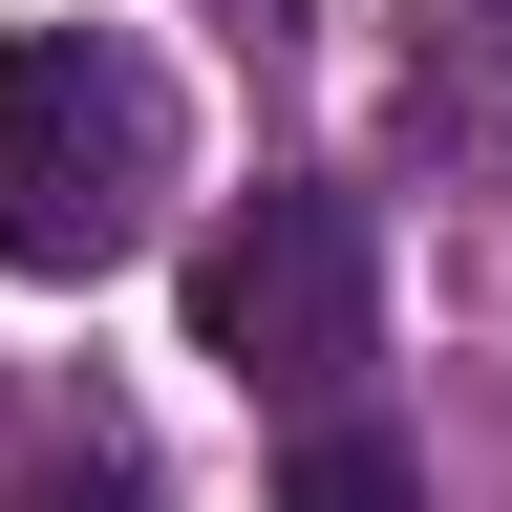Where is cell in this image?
Wrapping results in <instances>:
<instances>
[{
	"label": "cell",
	"instance_id": "cell-2",
	"mask_svg": "<svg viewBox=\"0 0 512 512\" xmlns=\"http://www.w3.org/2000/svg\"><path fill=\"white\" fill-rule=\"evenodd\" d=\"M150 150H171L150 64H107L64 22L0 43V278H107L150 235Z\"/></svg>",
	"mask_w": 512,
	"mask_h": 512
},
{
	"label": "cell",
	"instance_id": "cell-4",
	"mask_svg": "<svg viewBox=\"0 0 512 512\" xmlns=\"http://www.w3.org/2000/svg\"><path fill=\"white\" fill-rule=\"evenodd\" d=\"M0 512H150V470H128V427H43Z\"/></svg>",
	"mask_w": 512,
	"mask_h": 512
},
{
	"label": "cell",
	"instance_id": "cell-1",
	"mask_svg": "<svg viewBox=\"0 0 512 512\" xmlns=\"http://www.w3.org/2000/svg\"><path fill=\"white\" fill-rule=\"evenodd\" d=\"M192 342H214L256 406H299V427H342L363 406V342H384V235H363V192H256V214H214V256H192Z\"/></svg>",
	"mask_w": 512,
	"mask_h": 512
},
{
	"label": "cell",
	"instance_id": "cell-3",
	"mask_svg": "<svg viewBox=\"0 0 512 512\" xmlns=\"http://www.w3.org/2000/svg\"><path fill=\"white\" fill-rule=\"evenodd\" d=\"M278 512H427V470L342 406V427H299V448H278Z\"/></svg>",
	"mask_w": 512,
	"mask_h": 512
}]
</instances>
